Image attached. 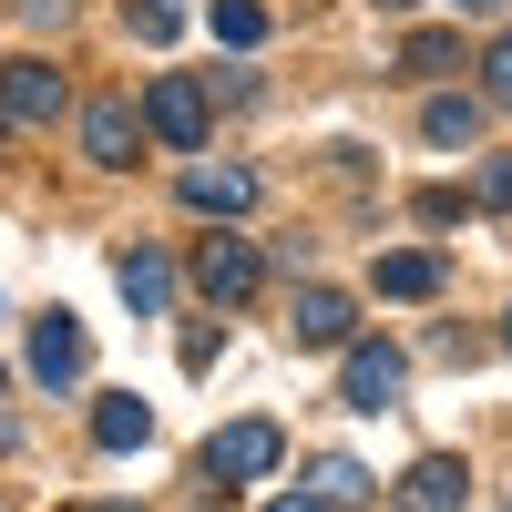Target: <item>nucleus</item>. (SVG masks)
<instances>
[{"label": "nucleus", "instance_id": "obj_12", "mask_svg": "<svg viewBox=\"0 0 512 512\" xmlns=\"http://www.w3.org/2000/svg\"><path fill=\"white\" fill-rule=\"evenodd\" d=\"M420 134H431L441 154H472V144H482V103H472V93H431V113H420Z\"/></svg>", "mask_w": 512, "mask_h": 512}, {"label": "nucleus", "instance_id": "obj_2", "mask_svg": "<svg viewBox=\"0 0 512 512\" xmlns=\"http://www.w3.org/2000/svg\"><path fill=\"white\" fill-rule=\"evenodd\" d=\"M144 134L175 144V154L205 144V82H195V72H154V93H144Z\"/></svg>", "mask_w": 512, "mask_h": 512}, {"label": "nucleus", "instance_id": "obj_9", "mask_svg": "<svg viewBox=\"0 0 512 512\" xmlns=\"http://www.w3.org/2000/svg\"><path fill=\"white\" fill-rule=\"evenodd\" d=\"M400 390H410V359L390 338H379V349H349V410H390Z\"/></svg>", "mask_w": 512, "mask_h": 512}, {"label": "nucleus", "instance_id": "obj_3", "mask_svg": "<svg viewBox=\"0 0 512 512\" xmlns=\"http://www.w3.org/2000/svg\"><path fill=\"white\" fill-rule=\"evenodd\" d=\"M195 287L216 297V308H246V297L267 287V256H256L246 236H205V246H195Z\"/></svg>", "mask_w": 512, "mask_h": 512}, {"label": "nucleus", "instance_id": "obj_18", "mask_svg": "<svg viewBox=\"0 0 512 512\" xmlns=\"http://www.w3.org/2000/svg\"><path fill=\"white\" fill-rule=\"evenodd\" d=\"M175 31H185L175 0H134V41H175Z\"/></svg>", "mask_w": 512, "mask_h": 512}, {"label": "nucleus", "instance_id": "obj_14", "mask_svg": "<svg viewBox=\"0 0 512 512\" xmlns=\"http://www.w3.org/2000/svg\"><path fill=\"white\" fill-rule=\"evenodd\" d=\"M379 297H441V256H420V246L379 256Z\"/></svg>", "mask_w": 512, "mask_h": 512}, {"label": "nucleus", "instance_id": "obj_26", "mask_svg": "<svg viewBox=\"0 0 512 512\" xmlns=\"http://www.w3.org/2000/svg\"><path fill=\"white\" fill-rule=\"evenodd\" d=\"M0 134H11V103H0Z\"/></svg>", "mask_w": 512, "mask_h": 512}, {"label": "nucleus", "instance_id": "obj_23", "mask_svg": "<svg viewBox=\"0 0 512 512\" xmlns=\"http://www.w3.org/2000/svg\"><path fill=\"white\" fill-rule=\"evenodd\" d=\"M62 512H134V502H62Z\"/></svg>", "mask_w": 512, "mask_h": 512}, {"label": "nucleus", "instance_id": "obj_7", "mask_svg": "<svg viewBox=\"0 0 512 512\" xmlns=\"http://www.w3.org/2000/svg\"><path fill=\"white\" fill-rule=\"evenodd\" d=\"M297 349H349V338H359V308H349V297H338V287H297Z\"/></svg>", "mask_w": 512, "mask_h": 512}, {"label": "nucleus", "instance_id": "obj_5", "mask_svg": "<svg viewBox=\"0 0 512 512\" xmlns=\"http://www.w3.org/2000/svg\"><path fill=\"white\" fill-rule=\"evenodd\" d=\"M0 103H11V123H21V134H31V123H62V72L52 62H11V72H0Z\"/></svg>", "mask_w": 512, "mask_h": 512}, {"label": "nucleus", "instance_id": "obj_17", "mask_svg": "<svg viewBox=\"0 0 512 512\" xmlns=\"http://www.w3.org/2000/svg\"><path fill=\"white\" fill-rule=\"evenodd\" d=\"M216 41L226 52H256V41H267V11H256V0H216Z\"/></svg>", "mask_w": 512, "mask_h": 512}, {"label": "nucleus", "instance_id": "obj_8", "mask_svg": "<svg viewBox=\"0 0 512 512\" xmlns=\"http://www.w3.org/2000/svg\"><path fill=\"white\" fill-rule=\"evenodd\" d=\"M175 195L195 205V216H246V205H256V175H246V164H185Z\"/></svg>", "mask_w": 512, "mask_h": 512}, {"label": "nucleus", "instance_id": "obj_27", "mask_svg": "<svg viewBox=\"0 0 512 512\" xmlns=\"http://www.w3.org/2000/svg\"><path fill=\"white\" fill-rule=\"evenodd\" d=\"M502 349H512V318H502Z\"/></svg>", "mask_w": 512, "mask_h": 512}, {"label": "nucleus", "instance_id": "obj_10", "mask_svg": "<svg viewBox=\"0 0 512 512\" xmlns=\"http://www.w3.org/2000/svg\"><path fill=\"white\" fill-rule=\"evenodd\" d=\"M134 144H144L134 103H93V113H82V154H93L103 175H123V164H134Z\"/></svg>", "mask_w": 512, "mask_h": 512}, {"label": "nucleus", "instance_id": "obj_22", "mask_svg": "<svg viewBox=\"0 0 512 512\" xmlns=\"http://www.w3.org/2000/svg\"><path fill=\"white\" fill-rule=\"evenodd\" d=\"M21 21H52V31H62V21H72V0H21Z\"/></svg>", "mask_w": 512, "mask_h": 512}, {"label": "nucleus", "instance_id": "obj_4", "mask_svg": "<svg viewBox=\"0 0 512 512\" xmlns=\"http://www.w3.org/2000/svg\"><path fill=\"white\" fill-rule=\"evenodd\" d=\"M461 502H472L461 451H420L410 472H400V492H390V512H461Z\"/></svg>", "mask_w": 512, "mask_h": 512}, {"label": "nucleus", "instance_id": "obj_11", "mask_svg": "<svg viewBox=\"0 0 512 512\" xmlns=\"http://www.w3.org/2000/svg\"><path fill=\"white\" fill-rule=\"evenodd\" d=\"M113 287L134 297V318H164V297H175V267H164L154 246H123V256H113Z\"/></svg>", "mask_w": 512, "mask_h": 512}, {"label": "nucleus", "instance_id": "obj_19", "mask_svg": "<svg viewBox=\"0 0 512 512\" xmlns=\"http://www.w3.org/2000/svg\"><path fill=\"white\" fill-rule=\"evenodd\" d=\"M482 93H492V103L512 113V31H502V41H492V52H482Z\"/></svg>", "mask_w": 512, "mask_h": 512}, {"label": "nucleus", "instance_id": "obj_16", "mask_svg": "<svg viewBox=\"0 0 512 512\" xmlns=\"http://www.w3.org/2000/svg\"><path fill=\"white\" fill-rule=\"evenodd\" d=\"M461 62V31H410L400 41V72H451Z\"/></svg>", "mask_w": 512, "mask_h": 512}, {"label": "nucleus", "instance_id": "obj_1", "mask_svg": "<svg viewBox=\"0 0 512 512\" xmlns=\"http://www.w3.org/2000/svg\"><path fill=\"white\" fill-rule=\"evenodd\" d=\"M277 461H287L277 420H236V431H216V441H205V461H195V492H205V502H226L236 482H267Z\"/></svg>", "mask_w": 512, "mask_h": 512}, {"label": "nucleus", "instance_id": "obj_6", "mask_svg": "<svg viewBox=\"0 0 512 512\" xmlns=\"http://www.w3.org/2000/svg\"><path fill=\"white\" fill-rule=\"evenodd\" d=\"M31 379H41V390H62V379H82V318H72V308L31 318Z\"/></svg>", "mask_w": 512, "mask_h": 512}, {"label": "nucleus", "instance_id": "obj_21", "mask_svg": "<svg viewBox=\"0 0 512 512\" xmlns=\"http://www.w3.org/2000/svg\"><path fill=\"white\" fill-rule=\"evenodd\" d=\"M267 512H338V502H328V492H277Z\"/></svg>", "mask_w": 512, "mask_h": 512}, {"label": "nucleus", "instance_id": "obj_25", "mask_svg": "<svg viewBox=\"0 0 512 512\" xmlns=\"http://www.w3.org/2000/svg\"><path fill=\"white\" fill-rule=\"evenodd\" d=\"M379 11H410V0H379Z\"/></svg>", "mask_w": 512, "mask_h": 512}, {"label": "nucleus", "instance_id": "obj_15", "mask_svg": "<svg viewBox=\"0 0 512 512\" xmlns=\"http://www.w3.org/2000/svg\"><path fill=\"white\" fill-rule=\"evenodd\" d=\"M308 482H318V492H328L338 512H359V502H369V472H359V461H349V451H328V461H318V472H308Z\"/></svg>", "mask_w": 512, "mask_h": 512}, {"label": "nucleus", "instance_id": "obj_20", "mask_svg": "<svg viewBox=\"0 0 512 512\" xmlns=\"http://www.w3.org/2000/svg\"><path fill=\"white\" fill-rule=\"evenodd\" d=\"M482 205H512V154H492V164H482Z\"/></svg>", "mask_w": 512, "mask_h": 512}, {"label": "nucleus", "instance_id": "obj_24", "mask_svg": "<svg viewBox=\"0 0 512 512\" xmlns=\"http://www.w3.org/2000/svg\"><path fill=\"white\" fill-rule=\"evenodd\" d=\"M451 11H482V21H492V11H502V0H451Z\"/></svg>", "mask_w": 512, "mask_h": 512}, {"label": "nucleus", "instance_id": "obj_13", "mask_svg": "<svg viewBox=\"0 0 512 512\" xmlns=\"http://www.w3.org/2000/svg\"><path fill=\"white\" fill-rule=\"evenodd\" d=\"M93 441H103V451H144V441H154V410H144L134 390L103 400V410H93Z\"/></svg>", "mask_w": 512, "mask_h": 512}]
</instances>
